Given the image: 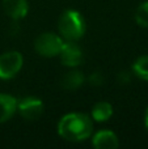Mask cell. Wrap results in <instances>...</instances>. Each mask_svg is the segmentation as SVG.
<instances>
[{
	"label": "cell",
	"instance_id": "6da1fadb",
	"mask_svg": "<svg viewBox=\"0 0 148 149\" xmlns=\"http://www.w3.org/2000/svg\"><path fill=\"white\" fill-rule=\"evenodd\" d=\"M93 119L84 113H68L59 119L58 135L70 143H81L91 139L93 134Z\"/></svg>",
	"mask_w": 148,
	"mask_h": 149
},
{
	"label": "cell",
	"instance_id": "7a4b0ae2",
	"mask_svg": "<svg viewBox=\"0 0 148 149\" xmlns=\"http://www.w3.org/2000/svg\"><path fill=\"white\" fill-rule=\"evenodd\" d=\"M87 30L85 18L79 10L67 9L58 20V31L64 41L77 42L84 37Z\"/></svg>",
	"mask_w": 148,
	"mask_h": 149
},
{
	"label": "cell",
	"instance_id": "3957f363",
	"mask_svg": "<svg viewBox=\"0 0 148 149\" xmlns=\"http://www.w3.org/2000/svg\"><path fill=\"white\" fill-rule=\"evenodd\" d=\"M64 39L59 34L46 31V33L39 34L34 41V50L37 54L43 58H54L58 56L63 47Z\"/></svg>",
	"mask_w": 148,
	"mask_h": 149
},
{
	"label": "cell",
	"instance_id": "277c9868",
	"mask_svg": "<svg viewBox=\"0 0 148 149\" xmlns=\"http://www.w3.org/2000/svg\"><path fill=\"white\" fill-rule=\"evenodd\" d=\"M24 65V56L16 50L5 51L0 55V80L8 81L18 74Z\"/></svg>",
	"mask_w": 148,
	"mask_h": 149
},
{
	"label": "cell",
	"instance_id": "5b68a950",
	"mask_svg": "<svg viewBox=\"0 0 148 149\" xmlns=\"http://www.w3.org/2000/svg\"><path fill=\"white\" fill-rule=\"evenodd\" d=\"M45 105L42 100L33 95H28L21 100H17V113L25 120H37L43 114Z\"/></svg>",
	"mask_w": 148,
	"mask_h": 149
},
{
	"label": "cell",
	"instance_id": "8992f818",
	"mask_svg": "<svg viewBox=\"0 0 148 149\" xmlns=\"http://www.w3.org/2000/svg\"><path fill=\"white\" fill-rule=\"evenodd\" d=\"M58 56L60 58V63L68 68H77L84 60V54L81 47L76 45V42L68 41H64Z\"/></svg>",
	"mask_w": 148,
	"mask_h": 149
},
{
	"label": "cell",
	"instance_id": "52a82bcc",
	"mask_svg": "<svg viewBox=\"0 0 148 149\" xmlns=\"http://www.w3.org/2000/svg\"><path fill=\"white\" fill-rule=\"evenodd\" d=\"M93 148L96 149H115L119 147V140L115 132L110 130H100L91 136Z\"/></svg>",
	"mask_w": 148,
	"mask_h": 149
},
{
	"label": "cell",
	"instance_id": "ba28073f",
	"mask_svg": "<svg viewBox=\"0 0 148 149\" xmlns=\"http://www.w3.org/2000/svg\"><path fill=\"white\" fill-rule=\"evenodd\" d=\"M1 7L5 15L15 21L22 20L29 13L28 0H3Z\"/></svg>",
	"mask_w": 148,
	"mask_h": 149
},
{
	"label": "cell",
	"instance_id": "9c48e42d",
	"mask_svg": "<svg viewBox=\"0 0 148 149\" xmlns=\"http://www.w3.org/2000/svg\"><path fill=\"white\" fill-rule=\"evenodd\" d=\"M17 113V98L7 93H0V123L10 120Z\"/></svg>",
	"mask_w": 148,
	"mask_h": 149
},
{
	"label": "cell",
	"instance_id": "30bf717a",
	"mask_svg": "<svg viewBox=\"0 0 148 149\" xmlns=\"http://www.w3.org/2000/svg\"><path fill=\"white\" fill-rule=\"evenodd\" d=\"M85 82V76L81 71L76 68H71L70 72H67L60 80V86L66 90H77Z\"/></svg>",
	"mask_w": 148,
	"mask_h": 149
},
{
	"label": "cell",
	"instance_id": "8fae6325",
	"mask_svg": "<svg viewBox=\"0 0 148 149\" xmlns=\"http://www.w3.org/2000/svg\"><path fill=\"white\" fill-rule=\"evenodd\" d=\"M114 114V109L110 102L106 101H100V102L94 103L91 111V118L96 123H105L108 122Z\"/></svg>",
	"mask_w": 148,
	"mask_h": 149
},
{
	"label": "cell",
	"instance_id": "7c38bea8",
	"mask_svg": "<svg viewBox=\"0 0 148 149\" xmlns=\"http://www.w3.org/2000/svg\"><path fill=\"white\" fill-rule=\"evenodd\" d=\"M131 71L133 74L136 76L138 79L148 81V55H142L131 65Z\"/></svg>",
	"mask_w": 148,
	"mask_h": 149
},
{
	"label": "cell",
	"instance_id": "4fadbf2b",
	"mask_svg": "<svg viewBox=\"0 0 148 149\" xmlns=\"http://www.w3.org/2000/svg\"><path fill=\"white\" fill-rule=\"evenodd\" d=\"M134 18H135V22L139 26L148 29V0L138 5V8L135 10V15H134Z\"/></svg>",
	"mask_w": 148,
	"mask_h": 149
},
{
	"label": "cell",
	"instance_id": "5bb4252c",
	"mask_svg": "<svg viewBox=\"0 0 148 149\" xmlns=\"http://www.w3.org/2000/svg\"><path fill=\"white\" fill-rule=\"evenodd\" d=\"M88 82L92 86H101L105 82V76L101 71H94L88 76Z\"/></svg>",
	"mask_w": 148,
	"mask_h": 149
},
{
	"label": "cell",
	"instance_id": "9a60e30c",
	"mask_svg": "<svg viewBox=\"0 0 148 149\" xmlns=\"http://www.w3.org/2000/svg\"><path fill=\"white\" fill-rule=\"evenodd\" d=\"M117 80H118V82L122 85L128 84V82L131 81V73L127 72V71H122V72L117 76Z\"/></svg>",
	"mask_w": 148,
	"mask_h": 149
},
{
	"label": "cell",
	"instance_id": "2e32d148",
	"mask_svg": "<svg viewBox=\"0 0 148 149\" xmlns=\"http://www.w3.org/2000/svg\"><path fill=\"white\" fill-rule=\"evenodd\" d=\"M144 126H146V128L148 131V107L146 110V114H144Z\"/></svg>",
	"mask_w": 148,
	"mask_h": 149
}]
</instances>
